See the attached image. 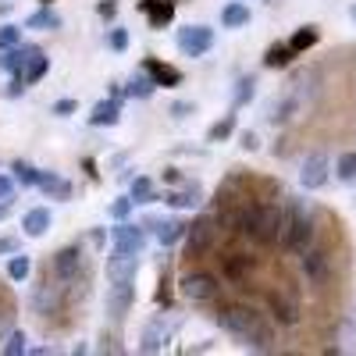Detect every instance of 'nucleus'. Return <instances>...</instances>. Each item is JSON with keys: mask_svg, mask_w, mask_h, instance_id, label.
<instances>
[{"mask_svg": "<svg viewBox=\"0 0 356 356\" xmlns=\"http://www.w3.org/2000/svg\"><path fill=\"white\" fill-rule=\"evenodd\" d=\"M214 221L211 218H196L189 228H186V250H189V257L193 253H203V250H211V243H214Z\"/></svg>", "mask_w": 356, "mask_h": 356, "instance_id": "nucleus-14", "label": "nucleus"}, {"mask_svg": "<svg viewBox=\"0 0 356 356\" xmlns=\"http://www.w3.org/2000/svg\"><path fill=\"white\" fill-rule=\"evenodd\" d=\"M328 175H332V161H328V154H310L307 161H303V171H300V186L303 189H324L328 186Z\"/></svg>", "mask_w": 356, "mask_h": 356, "instance_id": "nucleus-6", "label": "nucleus"}, {"mask_svg": "<svg viewBox=\"0 0 356 356\" xmlns=\"http://www.w3.org/2000/svg\"><path fill=\"white\" fill-rule=\"evenodd\" d=\"M189 114H196V104H189V100H175L171 104V118H175V122H186Z\"/></svg>", "mask_w": 356, "mask_h": 356, "instance_id": "nucleus-42", "label": "nucleus"}, {"mask_svg": "<svg viewBox=\"0 0 356 356\" xmlns=\"http://www.w3.org/2000/svg\"><path fill=\"white\" fill-rule=\"evenodd\" d=\"M314 235H317V232H314V221H310L303 211H296V214L289 218V235H285V246H289L292 253H300V257H303V253L314 246Z\"/></svg>", "mask_w": 356, "mask_h": 356, "instance_id": "nucleus-5", "label": "nucleus"}, {"mask_svg": "<svg viewBox=\"0 0 356 356\" xmlns=\"http://www.w3.org/2000/svg\"><path fill=\"white\" fill-rule=\"evenodd\" d=\"M11 253H18V239L15 235H4L0 239V257H11Z\"/></svg>", "mask_w": 356, "mask_h": 356, "instance_id": "nucleus-46", "label": "nucleus"}, {"mask_svg": "<svg viewBox=\"0 0 356 356\" xmlns=\"http://www.w3.org/2000/svg\"><path fill=\"white\" fill-rule=\"evenodd\" d=\"M211 47H214V29L211 25L178 29V50H182L186 57H203V54H211Z\"/></svg>", "mask_w": 356, "mask_h": 356, "instance_id": "nucleus-3", "label": "nucleus"}, {"mask_svg": "<svg viewBox=\"0 0 356 356\" xmlns=\"http://www.w3.org/2000/svg\"><path fill=\"white\" fill-rule=\"evenodd\" d=\"M8 218V203H0V221H4Z\"/></svg>", "mask_w": 356, "mask_h": 356, "instance_id": "nucleus-50", "label": "nucleus"}, {"mask_svg": "<svg viewBox=\"0 0 356 356\" xmlns=\"http://www.w3.org/2000/svg\"><path fill=\"white\" fill-rule=\"evenodd\" d=\"M164 182L168 186H182V171H178V168H164Z\"/></svg>", "mask_w": 356, "mask_h": 356, "instance_id": "nucleus-48", "label": "nucleus"}, {"mask_svg": "<svg viewBox=\"0 0 356 356\" xmlns=\"http://www.w3.org/2000/svg\"><path fill=\"white\" fill-rule=\"evenodd\" d=\"M218 324H221L225 335H232L235 342H243V346H250L257 353H267L271 342H275L271 324H267L257 310H250V307H228V310H221Z\"/></svg>", "mask_w": 356, "mask_h": 356, "instance_id": "nucleus-1", "label": "nucleus"}, {"mask_svg": "<svg viewBox=\"0 0 356 356\" xmlns=\"http://www.w3.org/2000/svg\"><path fill=\"white\" fill-rule=\"evenodd\" d=\"M154 225V235H157V243L161 246H175V243H182L186 239V221H178V218H168V221H150Z\"/></svg>", "mask_w": 356, "mask_h": 356, "instance_id": "nucleus-20", "label": "nucleus"}, {"mask_svg": "<svg viewBox=\"0 0 356 356\" xmlns=\"http://www.w3.org/2000/svg\"><path fill=\"white\" fill-rule=\"evenodd\" d=\"M139 11L146 15L150 29H164L175 18V0H139Z\"/></svg>", "mask_w": 356, "mask_h": 356, "instance_id": "nucleus-15", "label": "nucleus"}, {"mask_svg": "<svg viewBox=\"0 0 356 356\" xmlns=\"http://www.w3.org/2000/svg\"><path fill=\"white\" fill-rule=\"evenodd\" d=\"M40 4H50V0H40Z\"/></svg>", "mask_w": 356, "mask_h": 356, "instance_id": "nucleus-53", "label": "nucleus"}, {"mask_svg": "<svg viewBox=\"0 0 356 356\" xmlns=\"http://www.w3.org/2000/svg\"><path fill=\"white\" fill-rule=\"evenodd\" d=\"M143 72L150 75L157 86H182V72H178L175 65L157 61V57H146V61H143Z\"/></svg>", "mask_w": 356, "mask_h": 356, "instance_id": "nucleus-18", "label": "nucleus"}, {"mask_svg": "<svg viewBox=\"0 0 356 356\" xmlns=\"http://www.w3.org/2000/svg\"><path fill=\"white\" fill-rule=\"evenodd\" d=\"M292 57H296V50L289 43H271L264 54V68H289Z\"/></svg>", "mask_w": 356, "mask_h": 356, "instance_id": "nucleus-26", "label": "nucleus"}, {"mask_svg": "<svg viewBox=\"0 0 356 356\" xmlns=\"http://www.w3.org/2000/svg\"><path fill=\"white\" fill-rule=\"evenodd\" d=\"M139 257L143 253H125V250H114L107 257V282H132L139 275Z\"/></svg>", "mask_w": 356, "mask_h": 356, "instance_id": "nucleus-10", "label": "nucleus"}, {"mask_svg": "<svg viewBox=\"0 0 356 356\" xmlns=\"http://www.w3.org/2000/svg\"><path fill=\"white\" fill-rule=\"evenodd\" d=\"M267 307H271V317L278 324H296L300 321V296L289 292V289H275L267 296Z\"/></svg>", "mask_w": 356, "mask_h": 356, "instance_id": "nucleus-7", "label": "nucleus"}, {"mask_svg": "<svg viewBox=\"0 0 356 356\" xmlns=\"http://www.w3.org/2000/svg\"><path fill=\"white\" fill-rule=\"evenodd\" d=\"M132 207H136V200H132V196H118V200L111 203V211H107V214H111L114 221H125V218L132 214Z\"/></svg>", "mask_w": 356, "mask_h": 356, "instance_id": "nucleus-39", "label": "nucleus"}, {"mask_svg": "<svg viewBox=\"0 0 356 356\" xmlns=\"http://www.w3.org/2000/svg\"><path fill=\"white\" fill-rule=\"evenodd\" d=\"M22 43V25H0V50H11Z\"/></svg>", "mask_w": 356, "mask_h": 356, "instance_id": "nucleus-40", "label": "nucleus"}, {"mask_svg": "<svg viewBox=\"0 0 356 356\" xmlns=\"http://www.w3.org/2000/svg\"><path fill=\"white\" fill-rule=\"evenodd\" d=\"M164 342H168V332H164V321H154L150 328L143 332V353H161L164 349Z\"/></svg>", "mask_w": 356, "mask_h": 356, "instance_id": "nucleus-27", "label": "nucleus"}, {"mask_svg": "<svg viewBox=\"0 0 356 356\" xmlns=\"http://www.w3.org/2000/svg\"><path fill=\"white\" fill-rule=\"evenodd\" d=\"M22 29H36V33H54V29H61V15H57L50 4H43L40 11H33L25 22H22Z\"/></svg>", "mask_w": 356, "mask_h": 356, "instance_id": "nucleus-22", "label": "nucleus"}, {"mask_svg": "<svg viewBox=\"0 0 356 356\" xmlns=\"http://www.w3.org/2000/svg\"><path fill=\"white\" fill-rule=\"evenodd\" d=\"M218 289H221L218 278L207 275V271H193V275H186L182 282H178V292H182L189 303H211L218 296Z\"/></svg>", "mask_w": 356, "mask_h": 356, "instance_id": "nucleus-4", "label": "nucleus"}, {"mask_svg": "<svg viewBox=\"0 0 356 356\" xmlns=\"http://www.w3.org/2000/svg\"><path fill=\"white\" fill-rule=\"evenodd\" d=\"M289 235V218L278 203H260V218H257V228H253V239L260 246H278L285 243Z\"/></svg>", "mask_w": 356, "mask_h": 356, "instance_id": "nucleus-2", "label": "nucleus"}, {"mask_svg": "<svg viewBox=\"0 0 356 356\" xmlns=\"http://www.w3.org/2000/svg\"><path fill=\"white\" fill-rule=\"evenodd\" d=\"M200 196H203V189L193 182V186H186V189H175V193H168L164 200H168L171 207H178V211H193V207H200Z\"/></svg>", "mask_w": 356, "mask_h": 356, "instance_id": "nucleus-24", "label": "nucleus"}, {"mask_svg": "<svg viewBox=\"0 0 356 356\" xmlns=\"http://www.w3.org/2000/svg\"><path fill=\"white\" fill-rule=\"evenodd\" d=\"M50 221H54V218H50L47 207H33V211L22 218V228H25L29 239H43V235L50 232Z\"/></svg>", "mask_w": 356, "mask_h": 356, "instance_id": "nucleus-21", "label": "nucleus"}, {"mask_svg": "<svg viewBox=\"0 0 356 356\" xmlns=\"http://www.w3.org/2000/svg\"><path fill=\"white\" fill-rule=\"evenodd\" d=\"M97 11H100V18H114L118 15V0H100V4H97Z\"/></svg>", "mask_w": 356, "mask_h": 356, "instance_id": "nucleus-45", "label": "nucleus"}, {"mask_svg": "<svg viewBox=\"0 0 356 356\" xmlns=\"http://www.w3.org/2000/svg\"><path fill=\"white\" fill-rule=\"evenodd\" d=\"M335 175H339V182H346V186H353V182H356V150H349V154H342V157H339Z\"/></svg>", "mask_w": 356, "mask_h": 356, "instance_id": "nucleus-34", "label": "nucleus"}, {"mask_svg": "<svg viewBox=\"0 0 356 356\" xmlns=\"http://www.w3.org/2000/svg\"><path fill=\"white\" fill-rule=\"evenodd\" d=\"M111 243H114V250L143 253V246H146V232H143L139 225H132L129 218H125V221H114V228H111Z\"/></svg>", "mask_w": 356, "mask_h": 356, "instance_id": "nucleus-8", "label": "nucleus"}, {"mask_svg": "<svg viewBox=\"0 0 356 356\" xmlns=\"http://www.w3.org/2000/svg\"><path fill=\"white\" fill-rule=\"evenodd\" d=\"M33 310H36L40 317L61 314V310H65V282H61V285H50V282L36 285V292H33Z\"/></svg>", "mask_w": 356, "mask_h": 356, "instance_id": "nucleus-9", "label": "nucleus"}, {"mask_svg": "<svg viewBox=\"0 0 356 356\" xmlns=\"http://www.w3.org/2000/svg\"><path fill=\"white\" fill-rule=\"evenodd\" d=\"M11 196H15V178L0 175V203H11Z\"/></svg>", "mask_w": 356, "mask_h": 356, "instance_id": "nucleus-44", "label": "nucleus"}, {"mask_svg": "<svg viewBox=\"0 0 356 356\" xmlns=\"http://www.w3.org/2000/svg\"><path fill=\"white\" fill-rule=\"evenodd\" d=\"M40 54V47H33V43H18V47H11V50H0V72H11V75H25V68L33 65V57Z\"/></svg>", "mask_w": 356, "mask_h": 356, "instance_id": "nucleus-12", "label": "nucleus"}, {"mask_svg": "<svg viewBox=\"0 0 356 356\" xmlns=\"http://www.w3.org/2000/svg\"><path fill=\"white\" fill-rule=\"evenodd\" d=\"M4 356H25L29 353V339H25V332H8V339H4V349H0Z\"/></svg>", "mask_w": 356, "mask_h": 356, "instance_id": "nucleus-37", "label": "nucleus"}, {"mask_svg": "<svg viewBox=\"0 0 356 356\" xmlns=\"http://www.w3.org/2000/svg\"><path fill=\"white\" fill-rule=\"evenodd\" d=\"M349 15H353V22H356V4H353V11H349Z\"/></svg>", "mask_w": 356, "mask_h": 356, "instance_id": "nucleus-52", "label": "nucleus"}, {"mask_svg": "<svg viewBox=\"0 0 356 356\" xmlns=\"http://www.w3.org/2000/svg\"><path fill=\"white\" fill-rule=\"evenodd\" d=\"M75 111H79L75 100H57V104L50 107V114H57V118H68V114H75Z\"/></svg>", "mask_w": 356, "mask_h": 356, "instance_id": "nucleus-43", "label": "nucleus"}, {"mask_svg": "<svg viewBox=\"0 0 356 356\" xmlns=\"http://www.w3.org/2000/svg\"><path fill=\"white\" fill-rule=\"evenodd\" d=\"M4 321H8V314H0V335H4Z\"/></svg>", "mask_w": 356, "mask_h": 356, "instance_id": "nucleus-51", "label": "nucleus"}, {"mask_svg": "<svg viewBox=\"0 0 356 356\" xmlns=\"http://www.w3.org/2000/svg\"><path fill=\"white\" fill-rule=\"evenodd\" d=\"M29 275H33V257L11 253V260H8V278H11V282H25Z\"/></svg>", "mask_w": 356, "mask_h": 356, "instance_id": "nucleus-31", "label": "nucleus"}, {"mask_svg": "<svg viewBox=\"0 0 356 356\" xmlns=\"http://www.w3.org/2000/svg\"><path fill=\"white\" fill-rule=\"evenodd\" d=\"M232 132H235V114H225L221 122H214L211 129H207V143H225Z\"/></svg>", "mask_w": 356, "mask_h": 356, "instance_id": "nucleus-32", "label": "nucleus"}, {"mask_svg": "<svg viewBox=\"0 0 356 356\" xmlns=\"http://www.w3.org/2000/svg\"><path fill=\"white\" fill-rule=\"evenodd\" d=\"M107 43H111V50H118V54H122V50L129 47V33H125L122 25H114V29H111V36H107Z\"/></svg>", "mask_w": 356, "mask_h": 356, "instance_id": "nucleus-41", "label": "nucleus"}, {"mask_svg": "<svg viewBox=\"0 0 356 356\" xmlns=\"http://www.w3.org/2000/svg\"><path fill=\"white\" fill-rule=\"evenodd\" d=\"M136 203H154L157 200V193H154V182H150V178H146V175H139L136 178V182H132V193H129Z\"/></svg>", "mask_w": 356, "mask_h": 356, "instance_id": "nucleus-35", "label": "nucleus"}, {"mask_svg": "<svg viewBox=\"0 0 356 356\" xmlns=\"http://www.w3.org/2000/svg\"><path fill=\"white\" fill-rule=\"evenodd\" d=\"M221 25H225V29H243V25H250V8L239 4V0L225 4V8H221Z\"/></svg>", "mask_w": 356, "mask_h": 356, "instance_id": "nucleus-25", "label": "nucleus"}, {"mask_svg": "<svg viewBox=\"0 0 356 356\" xmlns=\"http://www.w3.org/2000/svg\"><path fill=\"white\" fill-rule=\"evenodd\" d=\"M118 118H122V100H100L93 111H89V125L93 129H111V125H118Z\"/></svg>", "mask_w": 356, "mask_h": 356, "instance_id": "nucleus-17", "label": "nucleus"}, {"mask_svg": "<svg viewBox=\"0 0 356 356\" xmlns=\"http://www.w3.org/2000/svg\"><path fill=\"white\" fill-rule=\"evenodd\" d=\"M82 271V250L79 246H65L54 253V278L57 282H75Z\"/></svg>", "mask_w": 356, "mask_h": 356, "instance_id": "nucleus-13", "label": "nucleus"}, {"mask_svg": "<svg viewBox=\"0 0 356 356\" xmlns=\"http://www.w3.org/2000/svg\"><path fill=\"white\" fill-rule=\"evenodd\" d=\"M47 68H50V57H47L43 50H40V54L33 57V65H29V68H25V75H22V82H25V86H33V82H40V79L47 75Z\"/></svg>", "mask_w": 356, "mask_h": 356, "instance_id": "nucleus-33", "label": "nucleus"}, {"mask_svg": "<svg viewBox=\"0 0 356 356\" xmlns=\"http://www.w3.org/2000/svg\"><path fill=\"white\" fill-rule=\"evenodd\" d=\"M246 271H253V260L243 257V253H235L225 260V278L228 282H246Z\"/></svg>", "mask_w": 356, "mask_h": 356, "instance_id": "nucleus-28", "label": "nucleus"}, {"mask_svg": "<svg viewBox=\"0 0 356 356\" xmlns=\"http://www.w3.org/2000/svg\"><path fill=\"white\" fill-rule=\"evenodd\" d=\"M157 93V82L146 75L143 68H139V75H132V82L125 86V97H132V100H150Z\"/></svg>", "mask_w": 356, "mask_h": 356, "instance_id": "nucleus-23", "label": "nucleus"}, {"mask_svg": "<svg viewBox=\"0 0 356 356\" xmlns=\"http://www.w3.org/2000/svg\"><path fill=\"white\" fill-rule=\"evenodd\" d=\"M303 275L310 278V285H324V282H328V257L310 246L303 253Z\"/></svg>", "mask_w": 356, "mask_h": 356, "instance_id": "nucleus-19", "label": "nucleus"}, {"mask_svg": "<svg viewBox=\"0 0 356 356\" xmlns=\"http://www.w3.org/2000/svg\"><path fill=\"white\" fill-rule=\"evenodd\" d=\"M36 189L47 196V200H72V182L68 178H61V175H54V171H40V182H36Z\"/></svg>", "mask_w": 356, "mask_h": 356, "instance_id": "nucleus-16", "label": "nucleus"}, {"mask_svg": "<svg viewBox=\"0 0 356 356\" xmlns=\"http://www.w3.org/2000/svg\"><path fill=\"white\" fill-rule=\"evenodd\" d=\"M22 93H25V82L15 75V79L8 82V89H4V97H22Z\"/></svg>", "mask_w": 356, "mask_h": 356, "instance_id": "nucleus-47", "label": "nucleus"}, {"mask_svg": "<svg viewBox=\"0 0 356 356\" xmlns=\"http://www.w3.org/2000/svg\"><path fill=\"white\" fill-rule=\"evenodd\" d=\"M11 171H15V186H22V189H33L40 182V168L29 164V161H15Z\"/></svg>", "mask_w": 356, "mask_h": 356, "instance_id": "nucleus-29", "label": "nucleus"}, {"mask_svg": "<svg viewBox=\"0 0 356 356\" xmlns=\"http://www.w3.org/2000/svg\"><path fill=\"white\" fill-rule=\"evenodd\" d=\"M243 150H257V146H260V139H257V132H243Z\"/></svg>", "mask_w": 356, "mask_h": 356, "instance_id": "nucleus-49", "label": "nucleus"}, {"mask_svg": "<svg viewBox=\"0 0 356 356\" xmlns=\"http://www.w3.org/2000/svg\"><path fill=\"white\" fill-rule=\"evenodd\" d=\"M132 303H136V278L132 282H111V289H107V314L122 321L132 310Z\"/></svg>", "mask_w": 356, "mask_h": 356, "instance_id": "nucleus-11", "label": "nucleus"}, {"mask_svg": "<svg viewBox=\"0 0 356 356\" xmlns=\"http://www.w3.org/2000/svg\"><path fill=\"white\" fill-rule=\"evenodd\" d=\"M253 93H257V79L253 75H246V79H239V82H235V107H243V104H250L253 100Z\"/></svg>", "mask_w": 356, "mask_h": 356, "instance_id": "nucleus-38", "label": "nucleus"}, {"mask_svg": "<svg viewBox=\"0 0 356 356\" xmlns=\"http://www.w3.org/2000/svg\"><path fill=\"white\" fill-rule=\"evenodd\" d=\"M321 40V33H317V25H303V29H296L292 33V40H289V47L296 50V54H303V50H310L314 43Z\"/></svg>", "mask_w": 356, "mask_h": 356, "instance_id": "nucleus-30", "label": "nucleus"}, {"mask_svg": "<svg viewBox=\"0 0 356 356\" xmlns=\"http://www.w3.org/2000/svg\"><path fill=\"white\" fill-rule=\"evenodd\" d=\"M335 353H356V324L353 321L339 324V346H335Z\"/></svg>", "mask_w": 356, "mask_h": 356, "instance_id": "nucleus-36", "label": "nucleus"}]
</instances>
